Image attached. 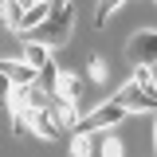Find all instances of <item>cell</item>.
<instances>
[{
    "mask_svg": "<svg viewBox=\"0 0 157 157\" xmlns=\"http://www.w3.org/2000/svg\"><path fill=\"white\" fill-rule=\"evenodd\" d=\"M86 75H90V82H106V59L94 55V59H90V67H86Z\"/></svg>",
    "mask_w": 157,
    "mask_h": 157,
    "instance_id": "15",
    "label": "cell"
},
{
    "mask_svg": "<svg viewBox=\"0 0 157 157\" xmlns=\"http://www.w3.org/2000/svg\"><path fill=\"white\" fill-rule=\"evenodd\" d=\"M134 82L157 90V67H153V63H137V67H134Z\"/></svg>",
    "mask_w": 157,
    "mask_h": 157,
    "instance_id": "12",
    "label": "cell"
},
{
    "mask_svg": "<svg viewBox=\"0 0 157 157\" xmlns=\"http://www.w3.org/2000/svg\"><path fill=\"white\" fill-rule=\"evenodd\" d=\"M130 55L134 63H157V32H137L130 39Z\"/></svg>",
    "mask_w": 157,
    "mask_h": 157,
    "instance_id": "6",
    "label": "cell"
},
{
    "mask_svg": "<svg viewBox=\"0 0 157 157\" xmlns=\"http://www.w3.org/2000/svg\"><path fill=\"white\" fill-rule=\"evenodd\" d=\"M153 149H157V110H153Z\"/></svg>",
    "mask_w": 157,
    "mask_h": 157,
    "instance_id": "18",
    "label": "cell"
},
{
    "mask_svg": "<svg viewBox=\"0 0 157 157\" xmlns=\"http://www.w3.org/2000/svg\"><path fill=\"white\" fill-rule=\"evenodd\" d=\"M24 59H28L32 67H43V63L51 59V51H47V43H36V39H28V43H24Z\"/></svg>",
    "mask_w": 157,
    "mask_h": 157,
    "instance_id": "11",
    "label": "cell"
},
{
    "mask_svg": "<svg viewBox=\"0 0 157 157\" xmlns=\"http://www.w3.org/2000/svg\"><path fill=\"white\" fill-rule=\"evenodd\" d=\"M71 28H75V8H71V0H55L51 4V16L36 24V28H28L24 39H36V43H47V47H63L67 39H71Z\"/></svg>",
    "mask_w": 157,
    "mask_h": 157,
    "instance_id": "1",
    "label": "cell"
},
{
    "mask_svg": "<svg viewBox=\"0 0 157 157\" xmlns=\"http://www.w3.org/2000/svg\"><path fill=\"white\" fill-rule=\"evenodd\" d=\"M36 137H43V141H51V137H59V130H63V122H59V114L51 110V102H43V106H32V126H28Z\"/></svg>",
    "mask_w": 157,
    "mask_h": 157,
    "instance_id": "4",
    "label": "cell"
},
{
    "mask_svg": "<svg viewBox=\"0 0 157 157\" xmlns=\"http://www.w3.org/2000/svg\"><path fill=\"white\" fill-rule=\"evenodd\" d=\"M47 94H71V98H78V94H82V82H78L75 75H67V71H59L55 86H51Z\"/></svg>",
    "mask_w": 157,
    "mask_h": 157,
    "instance_id": "10",
    "label": "cell"
},
{
    "mask_svg": "<svg viewBox=\"0 0 157 157\" xmlns=\"http://www.w3.org/2000/svg\"><path fill=\"white\" fill-rule=\"evenodd\" d=\"M126 0H98V8H94V28H106V20H110V12L114 8H122Z\"/></svg>",
    "mask_w": 157,
    "mask_h": 157,
    "instance_id": "13",
    "label": "cell"
},
{
    "mask_svg": "<svg viewBox=\"0 0 157 157\" xmlns=\"http://www.w3.org/2000/svg\"><path fill=\"white\" fill-rule=\"evenodd\" d=\"M71 153H75V157H86V153H90V134H82V130H78L75 141H71Z\"/></svg>",
    "mask_w": 157,
    "mask_h": 157,
    "instance_id": "16",
    "label": "cell"
},
{
    "mask_svg": "<svg viewBox=\"0 0 157 157\" xmlns=\"http://www.w3.org/2000/svg\"><path fill=\"white\" fill-rule=\"evenodd\" d=\"M90 153H102V157H122V141L106 130H98V137H90Z\"/></svg>",
    "mask_w": 157,
    "mask_h": 157,
    "instance_id": "8",
    "label": "cell"
},
{
    "mask_svg": "<svg viewBox=\"0 0 157 157\" xmlns=\"http://www.w3.org/2000/svg\"><path fill=\"white\" fill-rule=\"evenodd\" d=\"M126 114H130V110H126V106H122L118 98H110V102H102L98 110H90L86 118H78V126H75V130H82V134H98V130H114V126H118V122H122Z\"/></svg>",
    "mask_w": 157,
    "mask_h": 157,
    "instance_id": "2",
    "label": "cell"
},
{
    "mask_svg": "<svg viewBox=\"0 0 157 157\" xmlns=\"http://www.w3.org/2000/svg\"><path fill=\"white\" fill-rule=\"evenodd\" d=\"M24 12H28V8H24L20 0H4V8H0L4 28H8V32H20V20H24Z\"/></svg>",
    "mask_w": 157,
    "mask_h": 157,
    "instance_id": "9",
    "label": "cell"
},
{
    "mask_svg": "<svg viewBox=\"0 0 157 157\" xmlns=\"http://www.w3.org/2000/svg\"><path fill=\"white\" fill-rule=\"evenodd\" d=\"M118 102L134 114V110H157V90H149V86H141V82H126V86H118Z\"/></svg>",
    "mask_w": 157,
    "mask_h": 157,
    "instance_id": "3",
    "label": "cell"
},
{
    "mask_svg": "<svg viewBox=\"0 0 157 157\" xmlns=\"http://www.w3.org/2000/svg\"><path fill=\"white\" fill-rule=\"evenodd\" d=\"M12 86H16V82H12V78H8L4 71H0V102H8V94H12Z\"/></svg>",
    "mask_w": 157,
    "mask_h": 157,
    "instance_id": "17",
    "label": "cell"
},
{
    "mask_svg": "<svg viewBox=\"0 0 157 157\" xmlns=\"http://www.w3.org/2000/svg\"><path fill=\"white\" fill-rule=\"evenodd\" d=\"M55 78H59V67L55 63H51V59H47V63H43V67H39V86H47V90H51V86H55Z\"/></svg>",
    "mask_w": 157,
    "mask_h": 157,
    "instance_id": "14",
    "label": "cell"
},
{
    "mask_svg": "<svg viewBox=\"0 0 157 157\" xmlns=\"http://www.w3.org/2000/svg\"><path fill=\"white\" fill-rule=\"evenodd\" d=\"M51 110L59 114L63 126H78V98H71V94H51Z\"/></svg>",
    "mask_w": 157,
    "mask_h": 157,
    "instance_id": "7",
    "label": "cell"
},
{
    "mask_svg": "<svg viewBox=\"0 0 157 157\" xmlns=\"http://www.w3.org/2000/svg\"><path fill=\"white\" fill-rule=\"evenodd\" d=\"M0 71L12 78L16 86H32V82L39 78V67H32L24 55H20V59H0Z\"/></svg>",
    "mask_w": 157,
    "mask_h": 157,
    "instance_id": "5",
    "label": "cell"
}]
</instances>
